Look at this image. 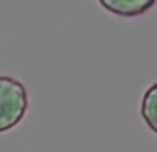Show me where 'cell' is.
<instances>
[{
	"label": "cell",
	"instance_id": "obj_1",
	"mask_svg": "<svg viewBox=\"0 0 157 152\" xmlns=\"http://www.w3.org/2000/svg\"><path fill=\"white\" fill-rule=\"evenodd\" d=\"M28 111L26 87L11 78L0 76V134L15 128Z\"/></svg>",
	"mask_w": 157,
	"mask_h": 152
},
{
	"label": "cell",
	"instance_id": "obj_2",
	"mask_svg": "<svg viewBox=\"0 0 157 152\" xmlns=\"http://www.w3.org/2000/svg\"><path fill=\"white\" fill-rule=\"evenodd\" d=\"M98 2L118 17H139L153 8L155 0H98Z\"/></svg>",
	"mask_w": 157,
	"mask_h": 152
},
{
	"label": "cell",
	"instance_id": "obj_3",
	"mask_svg": "<svg viewBox=\"0 0 157 152\" xmlns=\"http://www.w3.org/2000/svg\"><path fill=\"white\" fill-rule=\"evenodd\" d=\"M140 113L151 132L157 134V82L148 87L140 102Z\"/></svg>",
	"mask_w": 157,
	"mask_h": 152
}]
</instances>
